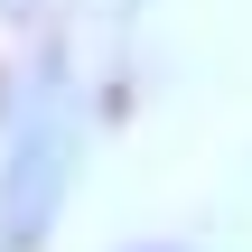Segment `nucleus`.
I'll return each mask as SVG.
<instances>
[{
  "instance_id": "obj_1",
  "label": "nucleus",
  "mask_w": 252,
  "mask_h": 252,
  "mask_svg": "<svg viewBox=\"0 0 252 252\" xmlns=\"http://www.w3.org/2000/svg\"><path fill=\"white\" fill-rule=\"evenodd\" d=\"M75 168H84V94L65 56H37L9 94V140H0V252H47Z\"/></svg>"
},
{
  "instance_id": "obj_2",
  "label": "nucleus",
  "mask_w": 252,
  "mask_h": 252,
  "mask_svg": "<svg viewBox=\"0 0 252 252\" xmlns=\"http://www.w3.org/2000/svg\"><path fill=\"white\" fill-rule=\"evenodd\" d=\"M131 252H178V243H131Z\"/></svg>"
}]
</instances>
